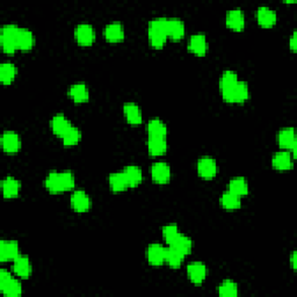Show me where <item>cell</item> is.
Returning a JSON list of instances; mask_svg holds the SVG:
<instances>
[{
  "mask_svg": "<svg viewBox=\"0 0 297 297\" xmlns=\"http://www.w3.org/2000/svg\"><path fill=\"white\" fill-rule=\"evenodd\" d=\"M147 134L150 135V137H166L167 135V127L165 126V123L160 121L158 118L151 120L147 123Z\"/></svg>",
  "mask_w": 297,
  "mask_h": 297,
  "instance_id": "obj_26",
  "label": "cell"
},
{
  "mask_svg": "<svg viewBox=\"0 0 297 297\" xmlns=\"http://www.w3.org/2000/svg\"><path fill=\"white\" fill-rule=\"evenodd\" d=\"M291 265H292V268H296V252L292 253L291 255Z\"/></svg>",
  "mask_w": 297,
  "mask_h": 297,
  "instance_id": "obj_42",
  "label": "cell"
},
{
  "mask_svg": "<svg viewBox=\"0 0 297 297\" xmlns=\"http://www.w3.org/2000/svg\"><path fill=\"white\" fill-rule=\"evenodd\" d=\"M63 143L65 144V145H76V144L79 142V139H80V131L78 128L76 127H71L69 129V131L67 134H65L63 137Z\"/></svg>",
  "mask_w": 297,
  "mask_h": 297,
  "instance_id": "obj_38",
  "label": "cell"
},
{
  "mask_svg": "<svg viewBox=\"0 0 297 297\" xmlns=\"http://www.w3.org/2000/svg\"><path fill=\"white\" fill-rule=\"evenodd\" d=\"M19 245L14 241H3L0 243V260L8 261L19 257Z\"/></svg>",
  "mask_w": 297,
  "mask_h": 297,
  "instance_id": "obj_13",
  "label": "cell"
},
{
  "mask_svg": "<svg viewBox=\"0 0 297 297\" xmlns=\"http://www.w3.org/2000/svg\"><path fill=\"white\" fill-rule=\"evenodd\" d=\"M151 175L155 183L160 185L167 184L171 178L170 166L164 162L155 163L151 168Z\"/></svg>",
  "mask_w": 297,
  "mask_h": 297,
  "instance_id": "obj_7",
  "label": "cell"
},
{
  "mask_svg": "<svg viewBox=\"0 0 297 297\" xmlns=\"http://www.w3.org/2000/svg\"><path fill=\"white\" fill-rule=\"evenodd\" d=\"M197 172L203 179H213L217 173V164L210 157H202L197 162Z\"/></svg>",
  "mask_w": 297,
  "mask_h": 297,
  "instance_id": "obj_5",
  "label": "cell"
},
{
  "mask_svg": "<svg viewBox=\"0 0 297 297\" xmlns=\"http://www.w3.org/2000/svg\"><path fill=\"white\" fill-rule=\"evenodd\" d=\"M76 37L78 43L81 45H90L94 42L96 39V32L94 28L88 23H81L77 27Z\"/></svg>",
  "mask_w": 297,
  "mask_h": 297,
  "instance_id": "obj_11",
  "label": "cell"
},
{
  "mask_svg": "<svg viewBox=\"0 0 297 297\" xmlns=\"http://www.w3.org/2000/svg\"><path fill=\"white\" fill-rule=\"evenodd\" d=\"M20 28L16 24H6L3 27L2 35H0V41L4 51L6 53H13L18 49L16 44V37H18Z\"/></svg>",
  "mask_w": 297,
  "mask_h": 297,
  "instance_id": "obj_3",
  "label": "cell"
},
{
  "mask_svg": "<svg viewBox=\"0 0 297 297\" xmlns=\"http://www.w3.org/2000/svg\"><path fill=\"white\" fill-rule=\"evenodd\" d=\"M272 164H273L274 168L280 171L289 170L292 167V157L288 151H281L278 152L273 156L272 159Z\"/></svg>",
  "mask_w": 297,
  "mask_h": 297,
  "instance_id": "obj_18",
  "label": "cell"
},
{
  "mask_svg": "<svg viewBox=\"0 0 297 297\" xmlns=\"http://www.w3.org/2000/svg\"><path fill=\"white\" fill-rule=\"evenodd\" d=\"M170 246L174 247V249H176V250H179L181 253L186 255V254L191 253L193 244H192L191 238L186 237V236H184V234L180 233L179 236L171 243Z\"/></svg>",
  "mask_w": 297,
  "mask_h": 297,
  "instance_id": "obj_33",
  "label": "cell"
},
{
  "mask_svg": "<svg viewBox=\"0 0 297 297\" xmlns=\"http://www.w3.org/2000/svg\"><path fill=\"white\" fill-rule=\"evenodd\" d=\"M238 77L237 73L234 71H225L222 74L221 79H220V90L221 92H224V91L229 90L237 84Z\"/></svg>",
  "mask_w": 297,
  "mask_h": 297,
  "instance_id": "obj_36",
  "label": "cell"
},
{
  "mask_svg": "<svg viewBox=\"0 0 297 297\" xmlns=\"http://www.w3.org/2000/svg\"><path fill=\"white\" fill-rule=\"evenodd\" d=\"M123 111L130 125H139L142 122V111L134 102H128L123 106Z\"/></svg>",
  "mask_w": 297,
  "mask_h": 297,
  "instance_id": "obj_23",
  "label": "cell"
},
{
  "mask_svg": "<svg viewBox=\"0 0 297 297\" xmlns=\"http://www.w3.org/2000/svg\"><path fill=\"white\" fill-rule=\"evenodd\" d=\"M16 44L20 50H29L34 45V36L33 33L28 29L20 28L18 37H16Z\"/></svg>",
  "mask_w": 297,
  "mask_h": 297,
  "instance_id": "obj_25",
  "label": "cell"
},
{
  "mask_svg": "<svg viewBox=\"0 0 297 297\" xmlns=\"http://www.w3.org/2000/svg\"><path fill=\"white\" fill-rule=\"evenodd\" d=\"M146 259L151 265H162L166 259V249L160 244H151L146 250Z\"/></svg>",
  "mask_w": 297,
  "mask_h": 297,
  "instance_id": "obj_8",
  "label": "cell"
},
{
  "mask_svg": "<svg viewBox=\"0 0 297 297\" xmlns=\"http://www.w3.org/2000/svg\"><path fill=\"white\" fill-rule=\"evenodd\" d=\"M290 48L292 51L296 50V33H294V35H292L290 39Z\"/></svg>",
  "mask_w": 297,
  "mask_h": 297,
  "instance_id": "obj_41",
  "label": "cell"
},
{
  "mask_svg": "<svg viewBox=\"0 0 297 297\" xmlns=\"http://www.w3.org/2000/svg\"><path fill=\"white\" fill-rule=\"evenodd\" d=\"M0 289L7 297H19L22 294L21 283L5 270L0 272Z\"/></svg>",
  "mask_w": 297,
  "mask_h": 297,
  "instance_id": "obj_2",
  "label": "cell"
},
{
  "mask_svg": "<svg viewBox=\"0 0 297 297\" xmlns=\"http://www.w3.org/2000/svg\"><path fill=\"white\" fill-rule=\"evenodd\" d=\"M185 35V24L180 19H167V37L180 40Z\"/></svg>",
  "mask_w": 297,
  "mask_h": 297,
  "instance_id": "obj_20",
  "label": "cell"
},
{
  "mask_svg": "<svg viewBox=\"0 0 297 297\" xmlns=\"http://www.w3.org/2000/svg\"><path fill=\"white\" fill-rule=\"evenodd\" d=\"M187 274L194 284H201L207 276V268L202 262H192L187 266Z\"/></svg>",
  "mask_w": 297,
  "mask_h": 297,
  "instance_id": "obj_10",
  "label": "cell"
},
{
  "mask_svg": "<svg viewBox=\"0 0 297 297\" xmlns=\"http://www.w3.org/2000/svg\"><path fill=\"white\" fill-rule=\"evenodd\" d=\"M188 49L195 55L202 56L208 50V42L203 34H195L189 39Z\"/></svg>",
  "mask_w": 297,
  "mask_h": 297,
  "instance_id": "obj_15",
  "label": "cell"
},
{
  "mask_svg": "<svg viewBox=\"0 0 297 297\" xmlns=\"http://www.w3.org/2000/svg\"><path fill=\"white\" fill-rule=\"evenodd\" d=\"M148 37L155 48H162L167 39V19L157 18L148 26Z\"/></svg>",
  "mask_w": 297,
  "mask_h": 297,
  "instance_id": "obj_1",
  "label": "cell"
},
{
  "mask_svg": "<svg viewBox=\"0 0 297 297\" xmlns=\"http://www.w3.org/2000/svg\"><path fill=\"white\" fill-rule=\"evenodd\" d=\"M2 144L4 151L8 152V154H15L21 147V141L18 134L14 131H5L2 136Z\"/></svg>",
  "mask_w": 297,
  "mask_h": 297,
  "instance_id": "obj_9",
  "label": "cell"
},
{
  "mask_svg": "<svg viewBox=\"0 0 297 297\" xmlns=\"http://www.w3.org/2000/svg\"><path fill=\"white\" fill-rule=\"evenodd\" d=\"M71 127H72V125L70 123L69 120L65 117L63 114H58V115H56V116H53L52 121H51L52 131L56 135L61 136V137H63V136L68 133L69 129Z\"/></svg>",
  "mask_w": 297,
  "mask_h": 297,
  "instance_id": "obj_22",
  "label": "cell"
},
{
  "mask_svg": "<svg viewBox=\"0 0 297 297\" xmlns=\"http://www.w3.org/2000/svg\"><path fill=\"white\" fill-rule=\"evenodd\" d=\"M71 205L76 212L85 213L91 207V200L84 191H76L71 195Z\"/></svg>",
  "mask_w": 297,
  "mask_h": 297,
  "instance_id": "obj_14",
  "label": "cell"
},
{
  "mask_svg": "<svg viewBox=\"0 0 297 297\" xmlns=\"http://www.w3.org/2000/svg\"><path fill=\"white\" fill-rule=\"evenodd\" d=\"M180 234L179 229L176 225H166L163 229V237L168 245L174 241V239Z\"/></svg>",
  "mask_w": 297,
  "mask_h": 297,
  "instance_id": "obj_39",
  "label": "cell"
},
{
  "mask_svg": "<svg viewBox=\"0 0 297 297\" xmlns=\"http://www.w3.org/2000/svg\"><path fill=\"white\" fill-rule=\"evenodd\" d=\"M122 172L125 173L129 187H136V186H138L139 184L142 183L143 173H142V170L139 167H137V166H127Z\"/></svg>",
  "mask_w": 297,
  "mask_h": 297,
  "instance_id": "obj_27",
  "label": "cell"
},
{
  "mask_svg": "<svg viewBox=\"0 0 297 297\" xmlns=\"http://www.w3.org/2000/svg\"><path fill=\"white\" fill-rule=\"evenodd\" d=\"M2 187L5 197H14L20 192V183L12 176H7L5 180H3Z\"/></svg>",
  "mask_w": 297,
  "mask_h": 297,
  "instance_id": "obj_29",
  "label": "cell"
},
{
  "mask_svg": "<svg viewBox=\"0 0 297 297\" xmlns=\"http://www.w3.org/2000/svg\"><path fill=\"white\" fill-rule=\"evenodd\" d=\"M226 24L232 31L241 32L245 26V16L242 10L234 8L226 13Z\"/></svg>",
  "mask_w": 297,
  "mask_h": 297,
  "instance_id": "obj_12",
  "label": "cell"
},
{
  "mask_svg": "<svg viewBox=\"0 0 297 297\" xmlns=\"http://www.w3.org/2000/svg\"><path fill=\"white\" fill-rule=\"evenodd\" d=\"M62 186H63V191H69L74 186V176L70 171H65L61 173Z\"/></svg>",
  "mask_w": 297,
  "mask_h": 297,
  "instance_id": "obj_40",
  "label": "cell"
},
{
  "mask_svg": "<svg viewBox=\"0 0 297 297\" xmlns=\"http://www.w3.org/2000/svg\"><path fill=\"white\" fill-rule=\"evenodd\" d=\"M16 76V68L12 63H3L0 67V80L3 84L8 85L14 80Z\"/></svg>",
  "mask_w": 297,
  "mask_h": 297,
  "instance_id": "obj_32",
  "label": "cell"
},
{
  "mask_svg": "<svg viewBox=\"0 0 297 297\" xmlns=\"http://www.w3.org/2000/svg\"><path fill=\"white\" fill-rule=\"evenodd\" d=\"M105 36L109 42H120V41H122L123 37H125V28H123L122 23H109L105 29Z\"/></svg>",
  "mask_w": 297,
  "mask_h": 297,
  "instance_id": "obj_19",
  "label": "cell"
},
{
  "mask_svg": "<svg viewBox=\"0 0 297 297\" xmlns=\"http://www.w3.org/2000/svg\"><path fill=\"white\" fill-rule=\"evenodd\" d=\"M13 270L14 273L20 278H29L32 274V263L29 259L24 255H19L18 258L14 259Z\"/></svg>",
  "mask_w": 297,
  "mask_h": 297,
  "instance_id": "obj_17",
  "label": "cell"
},
{
  "mask_svg": "<svg viewBox=\"0 0 297 297\" xmlns=\"http://www.w3.org/2000/svg\"><path fill=\"white\" fill-rule=\"evenodd\" d=\"M257 19L258 22L261 24L262 27L270 28L272 26H274L276 22V13L274 10L267 7V6H261L258 8L257 11Z\"/></svg>",
  "mask_w": 297,
  "mask_h": 297,
  "instance_id": "obj_16",
  "label": "cell"
},
{
  "mask_svg": "<svg viewBox=\"0 0 297 297\" xmlns=\"http://www.w3.org/2000/svg\"><path fill=\"white\" fill-rule=\"evenodd\" d=\"M221 205L223 208L233 210L241 207V196L236 195L232 192H225L221 197Z\"/></svg>",
  "mask_w": 297,
  "mask_h": 297,
  "instance_id": "obj_30",
  "label": "cell"
},
{
  "mask_svg": "<svg viewBox=\"0 0 297 297\" xmlns=\"http://www.w3.org/2000/svg\"><path fill=\"white\" fill-rule=\"evenodd\" d=\"M184 257L185 254L181 253L179 250L170 246L168 249H166V259H165V261H166L171 267L176 268L183 263Z\"/></svg>",
  "mask_w": 297,
  "mask_h": 297,
  "instance_id": "obj_35",
  "label": "cell"
},
{
  "mask_svg": "<svg viewBox=\"0 0 297 297\" xmlns=\"http://www.w3.org/2000/svg\"><path fill=\"white\" fill-rule=\"evenodd\" d=\"M278 142L280 146L284 148H290L292 151V157H296L297 142L294 128H284V129L280 131L278 135Z\"/></svg>",
  "mask_w": 297,
  "mask_h": 297,
  "instance_id": "obj_6",
  "label": "cell"
},
{
  "mask_svg": "<svg viewBox=\"0 0 297 297\" xmlns=\"http://www.w3.org/2000/svg\"><path fill=\"white\" fill-rule=\"evenodd\" d=\"M69 96L76 102H86L90 98V92L87 86L82 82H78L70 87Z\"/></svg>",
  "mask_w": 297,
  "mask_h": 297,
  "instance_id": "obj_21",
  "label": "cell"
},
{
  "mask_svg": "<svg viewBox=\"0 0 297 297\" xmlns=\"http://www.w3.org/2000/svg\"><path fill=\"white\" fill-rule=\"evenodd\" d=\"M218 294L223 297H236L238 295L237 284L232 281H225L218 287Z\"/></svg>",
  "mask_w": 297,
  "mask_h": 297,
  "instance_id": "obj_37",
  "label": "cell"
},
{
  "mask_svg": "<svg viewBox=\"0 0 297 297\" xmlns=\"http://www.w3.org/2000/svg\"><path fill=\"white\" fill-rule=\"evenodd\" d=\"M148 152L152 156H162L167 150V143L165 137H150L147 141Z\"/></svg>",
  "mask_w": 297,
  "mask_h": 297,
  "instance_id": "obj_24",
  "label": "cell"
},
{
  "mask_svg": "<svg viewBox=\"0 0 297 297\" xmlns=\"http://www.w3.org/2000/svg\"><path fill=\"white\" fill-rule=\"evenodd\" d=\"M229 191L238 196H244L249 192V185H247L244 178L239 176V178H234L230 181Z\"/></svg>",
  "mask_w": 297,
  "mask_h": 297,
  "instance_id": "obj_34",
  "label": "cell"
},
{
  "mask_svg": "<svg viewBox=\"0 0 297 297\" xmlns=\"http://www.w3.org/2000/svg\"><path fill=\"white\" fill-rule=\"evenodd\" d=\"M109 185L114 192H122L129 187L128 180L123 172H116L109 175Z\"/></svg>",
  "mask_w": 297,
  "mask_h": 297,
  "instance_id": "obj_28",
  "label": "cell"
},
{
  "mask_svg": "<svg viewBox=\"0 0 297 297\" xmlns=\"http://www.w3.org/2000/svg\"><path fill=\"white\" fill-rule=\"evenodd\" d=\"M222 96L224 100L231 104H242L247 100L249 98V86L245 81H237V84L232 87L222 92Z\"/></svg>",
  "mask_w": 297,
  "mask_h": 297,
  "instance_id": "obj_4",
  "label": "cell"
},
{
  "mask_svg": "<svg viewBox=\"0 0 297 297\" xmlns=\"http://www.w3.org/2000/svg\"><path fill=\"white\" fill-rule=\"evenodd\" d=\"M45 187H47L51 193H60L64 192L63 186H62L61 173L58 172H50L45 179Z\"/></svg>",
  "mask_w": 297,
  "mask_h": 297,
  "instance_id": "obj_31",
  "label": "cell"
}]
</instances>
